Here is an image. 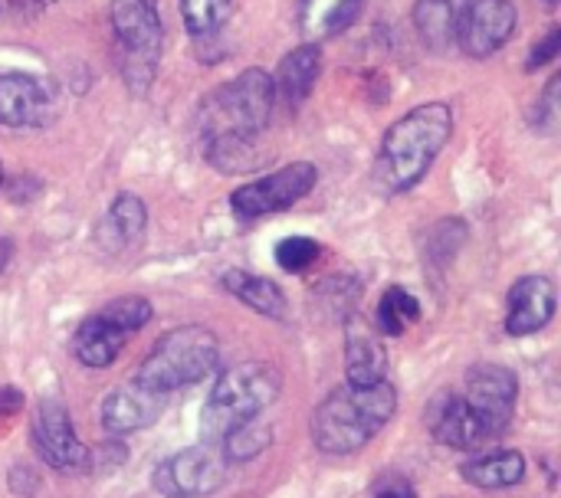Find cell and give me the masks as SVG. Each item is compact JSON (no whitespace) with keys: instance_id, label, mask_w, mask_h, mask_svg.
<instances>
[{"instance_id":"26","label":"cell","mask_w":561,"mask_h":498,"mask_svg":"<svg viewBox=\"0 0 561 498\" xmlns=\"http://www.w3.org/2000/svg\"><path fill=\"white\" fill-rule=\"evenodd\" d=\"M270 440H273V430L270 427H256V420H253V424L227 433L220 440V450H224V456L230 463H250V460H256L270 447Z\"/></svg>"},{"instance_id":"20","label":"cell","mask_w":561,"mask_h":498,"mask_svg":"<svg viewBox=\"0 0 561 498\" xmlns=\"http://www.w3.org/2000/svg\"><path fill=\"white\" fill-rule=\"evenodd\" d=\"M224 289L240 299L243 305H250L253 312L266 315V319H286L289 315V302L283 296V289L273 282V279H263V276H253V273H240V269H230L224 273Z\"/></svg>"},{"instance_id":"16","label":"cell","mask_w":561,"mask_h":498,"mask_svg":"<svg viewBox=\"0 0 561 498\" xmlns=\"http://www.w3.org/2000/svg\"><path fill=\"white\" fill-rule=\"evenodd\" d=\"M53 99L46 85L26 72H0V125L33 128L49 121Z\"/></svg>"},{"instance_id":"28","label":"cell","mask_w":561,"mask_h":498,"mask_svg":"<svg viewBox=\"0 0 561 498\" xmlns=\"http://www.w3.org/2000/svg\"><path fill=\"white\" fill-rule=\"evenodd\" d=\"M322 259V246L312 240V236H286L279 246H276V263L279 269L299 276L306 273L309 266H316Z\"/></svg>"},{"instance_id":"6","label":"cell","mask_w":561,"mask_h":498,"mask_svg":"<svg viewBox=\"0 0 561 498\" xmlns=\"http://www.w3.org/2000/svg\"><path fill=\"white\" fill-rule=\"evenodd\" d=\"M112 33H115L125 85L135 95H145L154 82L161 46H164V26L158 7L151 0H115Z\"/></svg>"},{"instance_id":"3","label":"cell","mask_w":561,"mask_h":498,"mask_svg":"<svg viewBox=\"0 0 561 498\" xmlns=\"http://www.w3.org/2000/svg\"><path fill=\"white\" fill-rule=\"evenodd\" d=\"M283 391V374L266 361H247L224 371L204 404L201 433L210 443H220L227 433L253 424Z\"/></svg>"},{"instance_id":"30","label":"cell","mask_w":561,"mask_h":498,"mask_svg":"<svg viewBox=\"0 0 561 498\" xmlns=\"http://www.w3.org/2000/svg\"><path fill=\"white\" fill-rule=\"evenodd\" d=\"M375 498H417L414 486L401 476H388L375 486Z\"/></svg>"},{"instance_id":"23","label":"cell","mask_w":561,"mask_h":498,"mask_svg":"<svg viewBox=\"0 0 561 498\" xmlns=\"http://www.w3.org/2000/svg\"><path fill=\"white\" fill-rule=\"evenodd\" d=\"M345 378L355 387H371V384L388 378V355L371 335H365V332L348 335V341H345Z\"/></svg>"},{"instance_id":"33","label":"cell","mask_w":561,"mask_h":498,"mask_svg":"<svg viewBox=\"0 0 561 498\" xmlns=\"http://www.w3.org/2000/svg\"><path fill=\"white\" fill-rule=\"evenodd\" d=\"M0 184H3V171H0Z\"/></svg>"},{"instance_id":"8","label":"cell","mask_w":561,"mask_h":498,"mask_svg":"<svg viewBox=\"0 0 561 498\" xmlns=\"http://www.w3.org/2000/svg\"><path fill=\"white\" fill-rule=\"evenodd\" d=\"M233 463L224 456L220 443H197V447H187L181 453H174L171 460H164L151 483L161 496L168 498H204L214 496L224 479H227V470Z\"/></svg>"},{"instance_id":"4","label":"cell","mask_w":561,"mask_h":498,"mask_svg":"<svg viewBox=\"0 0 561 498\" xmlns=\"http://www.w3.org/2000/svg\"><path fill=\"white\" fill-rule=\"evenodd\" d=\"M276 105V85L273 76L260 66L240 72L237 79L214 89L197 112L201 138L210 141L217 135H260Z\"/></svg>"},{"instance_id":"5","label":"cell","mask_w":561,"mask_h":498,"mask_svg":"<svg viewBox=\"0 0 561 498\" xmlns=\"http://www.w3.org/2000/svg\"><path fill=\"white\" fill-rule=\"evenodd\" d=\"M217 368H220L217 338L201 325H181L164 338H158L151 355L135 371V381L168 397L174 391L207 381Z\"/></svg>"},{"instance_id":"21","label":"cell","mask_w":561,"mask_h":498,"mask_svg":"<svg viewBox=\"0 0 561 498\" xmlns=\"http://www.w3.org/2000/svg\"><path fill=\"white\" fill-rule=\"evenodd\" d=\"M204 144L207 161L224 174H253L270 161V154L260 151V135H217Z\"/></svg>"},{"instance_id":"7","label":"cell","mask_w":561,"mask_h":498,"mask_svg":"<svg viewBox=\"0 0 561 498\" xmlns=\"http://www.w3.org/2000/svg\"><path fill=\"white\" fill-rule=\"evenodd\" d=\"M151 302L141 296L112 299L79 325L72 338V355L85 368H108L125 351L128 338L151 322Z\"/></svg>"},{"instance_id":"1","label":"cell","mask_w":561,"mask_h":498,"mask_svg":"<svg viewBox=\"0 0 561 498\" xmlns=\"http://www.w3.org/2000/svg\"><path fill=\"white\" fill-rule=\"evenodd\" d=\"M454 135V112L447 102H424L404 112L378 148L375 181L388 194H404L424 181L437 154Z\"/></svg>"},{"instance_id":"2","label":"cell","mask_w":561,"mask_h":498,"mask_svg":"<svg viewBox=\"0 0 561 498\" xmlns=\"http://www.w3.org/2000/svg\"><path fill=\"white\" fill-rule=\"evenodd\" d=\"M398 391L385 378L371 387L342 384L312 414V443L325 456H352L368 447L394 417Z\"/></svg>"},{"instance_id":"19","label":"cell","mask_w":561,"mask_h":498,"mask_svg":"<svg viewBox=\"0 0 561 498\" xmlns=\"http://www.w3.org/2000/svg\"><path fill=\"white\" fill-rule=\"evenodd\" d=\"M365 0H296V23L309 43H322L348 30Z\"/></svg>"},{"instance_id":"31","label":"cell","mask_w":561,"mask_h":498,"mask_svg":"<svg viewBox=\"0 0 561 498\" xmlns=\"http://www.w3.org/2000/svg\"><path fill=\"white\" fill-rule=\"evenodd\" d=\"M23 407V394L16 387H0V414H16Z\"/></svg>"},{"instance_id":"32","label":"cell","mask_w":561,"mask_h":498,"mask_svg":"<svg viewBox=\"0 0 561 498\" xmlns=\"http://www.w3.org/2000/svg\"><path fill=\"white\" fill-rule=\"evenodd\" d=\"M546 3H549V7H556V3H559V0H546Z\"/></svg>"},{"instance_id":"15","label":"cell","mask_w":561,"mask_h":498,"mask_svg":"<svg viewBox=\"0 0 561 498\" xmlns=\"http://www.w3.org/2000/svg\"><path fill=\"white\" fill-rule=\"evenodd\" d=\"M161 410H164V394L145 387L141 381H128L102 401V430L108 437H125L151 427L161 417Z\"/></svg>"},{"instance_id":"11","label":"cell","mask_w":561,"mask_h":498,"mask_svg":"<svg viewBox=\"0 0 561 498\" xmlns=\"http://www.w3.org/2000/svg\"><path fill=\"white\" fill-rule=\"evenodd\" d=\"M516 30V7L513 0H463L457 10V33L454 43L473 56L486 59L500 53Z\"/></svg>"},{"instance_id":"18","label":"cell","mask_w":561,"mask_h":498,"mask_svg":"<svg viewBox=\"0 0 561 498\" xmlns=\"http://www.w3.org/2000/svg\"><path fill=\"white\" fill-rule=\"evenodd\" d=\"M322 76V46L319 43H299L296 49H289L276 69V95L286 99L289 112H296L316 89Z\"/></svg>"},{"instance_id":"13","label":"cell","mask_w":561,"mask_h":498,"mask_svg":"<svg viewBox=\"0 0 561 498\" xmlns=\"http://www.w3.org/2000/svg\"><path fill=\"white\" fill-rule=\"evenodd\" d=\"M460 394L496 433H506L510 420H513L516 397H519V378H516V371H510L503 364L483 361L467 371Z\"/></svg>"},{"instance_id":"24","label":"cell","mask_w":561,"mask_h":498,"mask_svg":"<svg viewBox=\"0 0 561 498\" xmlns=\"http://www.w3.org/2000/svg\"><path fill=\"white\" fill-rule=\"evenodd\" d=\"M414 26L427 49L444 53L457 33V7L454 0H417L414 3Z\"/></svg>"},{"instance_id":"29","label":"cell","mask_w":561,"mask_h":498,"mask_svg":"<svg viewBox=\"0 0 561 498\" xmlns=\"http://www.w3.org/2000/svg\"><path fill=\"white\" fill-rule=\"evenodd\" d=\"M561 49V30L556 26L533 53H529V59H526V69H542V66H549V62H556V56H559Z\"/></svg>"},{"instance_id":"17","label":"cell","mask_w":561,"mask_h":498,"mask_svg":"<svg viewBox=\"0 0 561 498\" xmlns=\"http://www.w3.org/2000/svg\"><path fill=\"white\" fill-rule=\"evenodd\" d=\"M145 223H148L145 200L135 197V194H118L108 204V210H105V217H102V223L95 230V243L112 256L128 253L145 236Z\"/></svg>"},{"instance_id":"9","label":"cell","mask_w":561,"mask_h":498,"mask_svg":"<svg viewBox=\"0 0 561 498\" xmlns=\"http://www.w3.org/2000/svg\"><path fill=\"white\" fill-rule=\"evenodd\" d=\"M316 181H319L316 164L296 161L266 177H256V181H247L243 187H237L230 197V207L240 220H260L270 213H283L296 200H302L316 187Z\"/></svg>"},{"instance_id":"14","label":"cell","mask_w":561,"mask_h":498,"mask_svg":"<svg viewBox=\"0 0 561 498\" xmlns=\"http://www.w3.org/2000/svg\"><path fill=\"white\" fill-rule=\"evenodd\" d=\"M559 292L556 282L546 276H523L513 282L506 296V332L523 338L542 332L556 319Z\"/></svg>"},{"instance_id":"10","label":"cell","mask_w":561,"mask_h":498,"mask_svg":"<svg viewBox=\"0 0 561 498\" xmlns=\"http://www.w3.org/2000/svg\"><path fill=\"white\" fill-rule=\"evenodd\" d=\"M33 450L39 453V460L59 473H82L89 470L92 463V453L89 447L76 437V427H72V417L66 410L62 401L56 397H43L36 404V414H33Z\"/></svg>"},{"instance_id":"25","label":"cell","mask_w":561,"mask_h":498,"mask_svg":"<svg viewBox=\"0 0 561 498\" xmlns=\"http://www.w3.org/2000/svg\"><path fill=\"white\" fill-rule=\"evenodd\" d=\"M417 319H421V302H417L408 289L391 286V289L381 296V302H378V315H375L378 332H385V335L398 338V335H404Z\"/></svg>"},{"instance_id":"12","label":"cell","mask_w":561,"mask_h":498,"mask_svg":"<svg viewBox=\"0 0 561 498\" xmlns=\"http://www.w3.org/2000/svg\"><path fill=\"white\" fill-rule=\"evenodd\" d=\"M427 430L434 433L437 443L450 447V450H463V453H473V450H483L490 443H496L503 433H496L467 401L460 391H440L431 397L427 404Z\"/></svg>"},{"instance_id":"27","label":"cell","mask_w":561,"mask_h":498,"mask_svg":"<svg viewBox=\"0 0 561 498\" xmlns=\"http://www.w3.org/2000/svg\"><path fill=\"white\" fill-rule=\"evenodd\" d=\"M230 13V0H181V16L191 36L214 33Z\"/></svg>"},{"instance_id":"22","label":"cell","mask_w":561,"mask_h":498,"mask_svg":"<svg viewBox=\"0 0 561 498\" xmlns=\"http://www.w3.org/2000/svg\"><path fill=\"white\" fill-rule=\"evenodd\" d=\"M460 476L477 486V489H510L519 486L526 476V460L516 450H503V453H486L477 456L470 463H463Z\"/></svg>"}]
</instances>
